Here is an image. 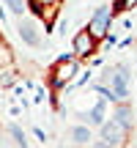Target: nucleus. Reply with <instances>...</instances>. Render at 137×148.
<instances>
[{
    "label": "nucleus",
    "mask_w": 137,
    "mask_h": 148,
    "mask_svg": "<svg viewBox=\"0 0 137 148\" xmlns=\"http://www.w3.org/2000/svg\"><path fill=\"white\" fill-rule=\"evenodd\" d=\"M101 82L110 88L112 93V101H129V85H132V74H129V66L126 63H118L112 69L104 71Z\"/></svg>",
    "instance_id": "obj_1"
},
{
    "label": "nucleus",
    "mask_w": 137,
    "mask_h": 148,
    "mask_svg": "<svg viewBox=\"0 0 137 148\" xmlns=\"http://www.w3.org/2000/svg\"><path fill=\"white\" fill-rule=\"evenodd\" d=\"M77 74H79V60L74 58V55H60L52 63V69H49V85L58 90V88H63V85H68Z\"/></svg>",
    "instance_id": "obj_2"
},
{
    "label": "nucleus",
    "mask_w": 137,
    "mask_h": 148,
    "mask_svg": "<svg viewBox=\"0 0 137 148\" xmlns=\"http://www.w3.org/2000/svg\"><path fill=\"white\" fill-rule=\"evenodd\" d=\"M112 8L110 5H99V8L93 11V16H90V22H88V33L96 38V41H101V38L110 33V27H112Z\"/></svg>",
    "instance_id": "obj_3"
},
{
    "label": "nucleus",
    "mask_w": 137,
    "mask_h": 148,
    "mask_svg": "<svg viewBox=\"0 0 137 148\" xmlns=\"http://www.w3.org/2000/svg\"><path fill=\"white\" fill-rule=\"evenodd\" d=\"M99 129H101V140H96V145H126L129 134H132L112 118H104V123Z\"/></svg>",
    "instance_id": "obj_4"
},
{
    "label": "nucleus",
    "mask_w": 137,
    "mask_h": 148,
    "mask_svg": "<svg viewBox=\"0 0 137 148\" xmlns=\"http://www.w3.org/2000/svg\"><path fill=\"white\" fill-rule=\"evenodd\" d=\"M96 49H99V41H96V38L88 33V27L74 33V38H71V55H74L77 60H88V58H93Z\"/></svg>",
    "instance_id": "obj_5"
},
{
    "label": "nucleus",
    "mask_w": 137,
    "mask_h": 148,
    "mask_svg": "<svg viewBox=\"0 0 137 148\" xmlns=\"http://www.w3.org/2000/svg\"><path fill=\"white\" fill-rule=\"evenodd\" d=\"M60 3H63V0H27V5L33 8V14L44 19V25H47V33L52 30V19H55V14H58Z\"/></svg>",
    "instance_id": "obj_6"
},
{
    "label": "nucleus",
    "mask_w": 137,
    "mask_h": 148,
    "mask_svg": "<svg viewBox=\"0 0 137 148\" xmlns=\"http://www.w3.org/2000/svg\"><path fill=\"white\" fill-rule=\"evenodd\" d=\"M16 33L27 47H41V41H44V36L38 33V25L33 19H25V16H19V22H16Z\"/></svg>",
    "instance_id": "obj_7"
},
{
    "label": "nucleus",
    "mask_w": 137,
    "mask_h": 148,
    "mask_svg": "<svg viewBox=\"0 0 137 148\" xmlns=\"http://www.w3.org/2000/svg\"><path fill=\"white\" fill-rule=\"evenodd\" d=\"M79 118H82V123H85V126L99 129L101 123H104V118H107V99H99L93 107H90V110L79 112Z\"/></svg>",
    "instance_id": "obj_8"
},
{
    "label": "nucleus",
    "mask_w": 137,
    "mask_h": 148,
    "mask_svg": "<svg viewBox=\"0 0 137 148\" xmlns=\"http://www.w3.org/2000/svg\"><path fill=\"white\" fill-rule=\"evenodd\" d=\"M112 121H118L126 132H132L134 129V110H132V104L129 101H115V110H112Z\"/></svg>",
    "instance_id": "obj_9"
},
{
    "label": "nucleus",
    "mask_w": 137,
    "mask_h": 148,
    "mask_svg": "<svg viewBox=\"0 0 137 148\" xmlns=\"http://www.w3.org/2000/svg\"><path fill=\"white\" fill-rule=\"evenodd\" d=\"M71 143L74 145H88L90 140H93V132H90V126H85V123H79V126H74L71 129Z\"/></svg>",
    "instance_id": "obj_10"
},
{
    "label": "nucleus",
    "mask_w": 137,
    "mask_h": 148,
    "mask_svg": "<svg viewBox=\"0 0 137 148\" xmlns=\"http://www.w3.org/2000/svg\"><path fill=\"white\" fill-rule=\"evenodd\" d=\"M8 134L14 137V143H16V145H27V134H25V129H22V126L11 123V126H8Z\"/></svg>",
    "instance_id": "obj_11"
},
{
    "label": "nucleus",
    "mask_w": 137,
    "mask_h": 148,
    "mask_svg": "<svg viewBox=\"0 0 137 148\" xmlns=\"http://www.w3.org/2000/svg\"><path fill=\"white\" fill-rule=\"evenodd\" d=\"M3 3H5V8H8L11 14H16V16H22L25 8H27V0H3Z\"/></svg>",
    "instance_id": "obj_12"
},
{
    "label": "nucleus",
    "mask_w": 137,
    "mask_h": 148,
    "mask_svg": "<svg viewBox=\"0 0 137 148\" xmlns=\"http://www.w3.org/2000/svg\"><path fill=\"white\" fill-rule=\"evenodd\" d=\"M134 5H137V0H115V5H110V8H112V14H123Z\"/></svg>",
    "instance_id": "obj_13"
},
{
    "label": "nucleus",
    "mask_w": 137,
    "mask_h": 148,
    "mask_svg": "<svg viewBox=\"0 0 137 148\" xmlns=\"http://www.w3.org/2000/svg\"><path fill=\"white\" fill-rule=\"evenodd\" d=\"M14 82H16V71H14V69H8V71H5V69H0V85L11 88Z\"/></svg>",
    "instance_id": "obj_14"
}]
</instances>
